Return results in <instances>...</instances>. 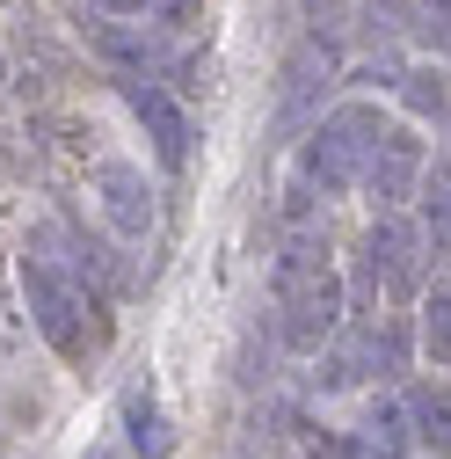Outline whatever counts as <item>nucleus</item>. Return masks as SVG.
I'll return each mask as SVG.
<instances>
[{
	"label": "nucleus",
	"instance_id": "1",
	"mask_svg": "<svg viewBox=\"0 0 451 459\" xmlns=\"http://www.w3.org/2000/svg\"><path fill=\"white\" fill-rule=\"evenodd\" d=\"M379 132H386V125H379V109H371V102H343V109H328V117L313 125V139H306V176H313L320 190H350Z\"/></svg>",
	"mask_w": 451,
	"mask_h": 459
},
{
	"label": "nucleus",
	"instance_id": "2",
	"mask_svg": "<svg viewBox=\"0 0 451 459\" xmlns=\"http://www.w3.org/2000/svg\"><path fill=\"white\" fill-rule=\"evenodd\" d=\"M277 292H285V321H277V335H285L292 351H320V342L335 335V321H343V284L328 277V263H313L299 277H277Z\"/></svg>",
	"mask_w": 451,
	"mask_h": 459
},
{
	"label": "nucleus",
	"instance_id": "3",
	"mask_svg": "<svg viewBox=\"0 0 451 459\" xmlns=\"http://www.w3.org/2000/svg\"><path fill=\"white\" fill-rule=\"evenodd\" d=\"M22 299H30L37 328H44V335L73 358V351H81V284H73V277H59L51 263H37V255H22Z\"/></svg>",
	"mask_w": 451,
	"mask_h": 459
},
{
	"label": "nucleus",
	"instance_id": "4",
	"mask_svg": "<svg viewBox=\"0 0 451 459\" xmlns=\"http://www.w3.org/2000/svg\"><path fill=\"white\" fill-rule=\"evenodd\" d=\"M364 284L371 292H415L422 284V234L401 219H379L364 234Z\"/></svg>",
	"mask_w": 451,
	"mask_h": 459
},
{
	"label": "nucleus",
	"instance_id": "5",
	"mask_svg": "<svg viewBox=\"0 0 451 459\" xmlns=\"http://www.w3.org/2000/svg\"><path fill=\"white\" fill-rule=\"evenodd\" d=\"M95 190H102L109 226H117L124 241H146V226H153V190H146V176H139V168L102 160V168H95Z\"/></svg>",
	"mask_w": 451,
	"mask_h": 459
},
{
	"label": "nucleus",
	"instance_id": "6",
	"mask_svg": "<svg viewBox=\"0 0 451 459\" xmlns=\"http://www.w3.org/2000/svg\"><path fill=\"white\" fill-rule=\"evenodd\" d=\"M124 95H132V109H139V125L153 132V153H160L167 168H183V153H190V125H183L175 95H167V88H153L146 74H132V81H124Z\"/></svg>",
	"mask_w": 451,
	"mask_h": 459
},
{
	"label": "nucleus",
	"instance_id": "7",
	"mask_svg": "<svg viewBox=\"0 0 451 459\" xmlns=\"http://www.w3.org/2000/svg\"><path fill=\"white\" fill-rule=\"evenodd\" d=\"M393 365H401V342H393V328H357L343 351L328 358V386H357V379H393Z\"/></svg>",
	"mask_w": 451,
	"mask_h": 459
},
{
	"label": "nucleus",
	"instance_id": "8",
	"mask_svg": "<svg viewBox=\"0 0 451 459\" xmlns=\"http://www.w3.org/2000/svg\"><path fill=\"white\" fill-rule=\"evenodd\" d=\"M415 168H422V146H415L408 132H379L371 153H364V168H357V183H364L371 197H408Z\"/></svg>",
	"mask_w": 451,
	"mask_h": 459
},
{
	"label": "nucleus",
	"instance_id": "9",
	"mask_svg": "<svg viewBox=\"0 0 451 459\" xmlns=\"http://www.w3.org/2000/svg\"><path fill=\"white\" fill-rule=\"evenodd\" d=\"M328 95V44H306L299 59L285 66V102H277V125L285 132H299L306 117H313V102Z\"/></svg>",
	"mask_w": 451,
	"mask_h": 459
},
{
	"label": "nucleus",
	"instance_id": "10",
	"mask_svg": "<svg viewBox=\"0 0 451 459\" xmlns=\"http://www.w3.org/2000/svg\"><path fill=\"white\" fill-rule=\"evenodd\" d=\"M124 423H132V452H139V459H167V452H175V430H167V416L153 409L146 394L124 401Z\"/></svg>",
	"mask_w": 451,
	"mask_h": 459
},
{
	"label": "nucleus",
	"instance_id": "11",
	"mask_svg": "<svg viewBox=\"0 0 451 459\" xmlns=\"http://www.w3.org/2000/svg\"><path fill=\"white\" fill-rule=\"evenodd\" d=\"M401 102L415 109V117H444V74H437V66L401 74Z\"/></svg>",
	"mask_w": 451,
	"mask_h": 459
},
{
	"label": "nucleus",
	"instance_id": "12",
	"mask_svg": "<svg viewBox=\"0 0 451 459\" xmlns=\"http://www.w3.org/2000/svg\"><path fill=\"white\" fill-rule=\"evenodd\" d=\"M422 234H430L437 255H444V234H451V183H444V168H437L430 190H422Z\"/></svg>",
	"mask_w": 451,
	"mask_h": 459
},
{
	"label": "nucleus",
	"instance_id": "13",
	"mask_svg": "<svg viewBox=\"0 0 451 459\" xmlns=\"http://www.w3.org/2000/svg\"><path fill=\"white\" fill-rule=\"evenodd\" d=\"M422 342H430V358H437V365L451 358V292H444V284H437L430 307H422Z\"/></svg>",
	"mask_w": 451,
	"mask_h": 459
},
{
	"label": "nucleus",
	"instance_id": "14",
	"mask_svg": "<svg viewBox=\"0 0 451 459\" xmlns=\"http://www.w3.org/2000/svg\"><path fill=\"white\" fill-rule=\"evenodd\" d=\"M415 423H422V430H408V437L444 445V394H422V401H415Z\"/></svg>",
	"mask_w": 451,
	"mask_h": 459
},
{
	"label": "nucleus",
	"instance_id": "15",
	"mask_svg": "<svg viewBox=\"0 0 451 459\" xmlns=\"http://www.w3.org/2000/svg\"><path fill=\"white\" fill-rule=\"evenodd\" d=\"M95 8H109V15H139L146 0H95Z\"/></svg>",
	"mask_w": 451,
	"mask_h": 459
},
{
	"label": "nucleus",
	"instance_id": "16",
	"mask_svg": "<svg viewBox=\"0 0 451 459\" xmlns=\"http://www.w3.org/2000/svg\"><path fill=\"white\" fill-rule=\"evenodd\" d=\"M306 459H343V445H320V452H306Z\"/></svg>",
	"mask_w": 451,
	"mask_h": 459
},
{
	"label": "nucleus",
	"instance_id": "17",
	"mask_svg": "<svg viewBox=\"0 0 451 459\" xmlns=\"http://www.w3.org/2000/svg\"><path fill=\"white\" fill-rule=\"evenodd\" d=\"M95 459H117V452H95Z\"/></svg>",
	"mask_w": 451,
	"mask_h": 459
}]
</instances>
